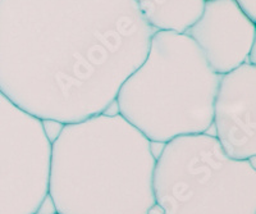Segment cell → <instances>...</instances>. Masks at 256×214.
<instances>
[{"label":"cell","instance_id":"8","mask_svg":"<svg viewBox=\"0 0 256 214\" xmlns=\"http://www.w3.org/2000/svg\"><path fill=\"white\" fill-rule=\"evenodd\" d=\"M206 0H137L146 24L156 31L184 35L200 20Z\"/></svg>","mask_w":256,"mask_h":214},{"label":"cell","instance_id":"3","mask_svg":"<svg viewBox=\"0 0 256 214\" xmlns=\"http://www.w3.org/2000/svg\"><path fill=\"white\" fill-rule=\"evenodd\" d=\"M219 80L191 38L156 31L116 94L118 114L158 144L208 134Z\"/></svg>","mask_w":256,"mask_h":214},{"label":"cell","instance_id":"1","mask_svg":"<svg viewBox=\"0 0 256 214\" xmlns=\"http://www.w3.org/2000/svg\"><path fill=\"white\" fill-rule=\"evenodd\" d=\"M154 32L137 0H0V92L42 122L102 114Z\"/></svg>","mask_w":256,"mask_h":214},{"label":"cell","instance_id":"2","mask_svg":"<svg viewBox=\"0 0 256 214\" xmlns=\"http://www.w3.org/2000/svg\"><path fill=\"white\" fill-rule=\"evenodd\" d=\"M62 126L52 141L48 190L56 214L152 213V141L120 114Z\"/></svg>","mask_w":256,"mask_h":214},{"label":"cell","instance_id":"7","mask_svg":"<svg viewBox=\"0 0 256 214\" xmlns=\"http://www.w3.org/2000/svg\"><path fill=\"white\" fill-rule=\"evenodd\" d=\"M184 35L195 42L219 76L248 63L256 44L255 24L233 0H206L200 20Z\"/></svg>","mask_w":256,"mask_h":214},{"label":"cell","instance_id":"6","mask_svg":"<svg viewBox=\"0 0 256 214\" xmlns=\"http://www.w3.org/2000/svg\"><path fill=\"white\" fill-rule=\"evenodd\" d=\"M214 138L230 158L256 156V66L244 63L222 74L214 100Z\"/></svg>","mask_w":256,"mask_h":214},{"label":"cell","instance_id":"5","mask_svg":"<svg viewBox=\"0 0 256 214\" xmlns=\"http://www.w3.org/2000/svg\"><path fill=\"white\" fill-rule=\"evenodd\" d=\"M50 154L44 122L0 92V214H38L49 190Z\"/></svg>","mask_w":256,"mask_h":214},{"label":"cell","instance_id":"9","mask_svg":"<svg viewBox=\"0 0 256 214\" xmlns=\"http://www.w3.org/2000/svg\"><path fill=\"white\" fill-rule=\"evenodd\" d=\"M234 4L240 8L242 13L246 17L252 21L254 24L256 22V0H233Z\"/></svg>","mask_w":256,"mask_h":214},{"label":"cell","instance_id":"4","mask_svg":"<svg viewBox=\"0 0 256 214\" xmlns=\"http://www.w3.org/2000/svg\"><path fill=\"white\" fill-rule=\"evenodd\" d=\"M164 145L152 182L163 214H256L254 159L230 158L210 134Z\"/></svg>","mask_w":256,"mask_h":214},{"label":"cell","instance_id":"10","mask_svg":"<svg viewBox=\"0 0 256 214\" xmlns=\"http://www.w3.org/2000/svg\"><path fill=\"white\" fill-rule=\"evenodd\" d=\"M54 214H56V213H54Z\"/></svg>","mask_w":256,"mask_h":214}]
</instances>
